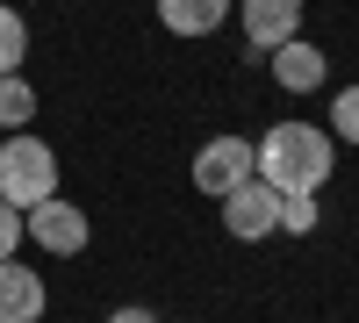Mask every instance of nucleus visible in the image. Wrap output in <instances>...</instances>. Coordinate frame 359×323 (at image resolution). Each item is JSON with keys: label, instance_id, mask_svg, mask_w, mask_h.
I'll return each instance as SVG.
<instances>
[{"label": "nucleus", "instance_id": "obj_1", "mask_svg": "<svg viewBox=\"0 0 359 323\" xmlns=\"http://www.w3.org/2000/svg\"><path fill=\"white\" fill-rule=\"evenodd\" d=\"M331 130H316V123H273L259 144H252V172L273 194H316L323 180H331Z\"/></svg>", "mask_w": 359, "mask_h": 323}, {"label": "nucleus", "instance_id": "obj_2", "mask_svg": "<svg viewBox=\"0 0 359 323\" xmlns=\"http://www.w3.org/2000/svg\"><path fill=\"white\" fill-rule=\"evenodd\" d=\"M57 194V158L43 137H8L0 144V201L8 209H36Z\"/></svg>", "mask_w": 359, "mask_h": 323}, {"label": "nucleus", "instance_id": "obj_3", "mask_svg": "<svg viewBox=\"0 0 359 323\" xmlns=\"http://www.w3.org/2000/svg\"><path fill=\"white\" fill-rule=\"evenodd\" d=\"M22 238L29 245H43L50 259H79L86 252V216L72 209V201H36V209H22Z\"/></svg>", "mask_w": 359, "mask_h": 323}, {"label": "nucleus", "instance_id": "obj_4", "mask_svg": "<svg viewBox=\"0 0 359 323\" xmlns=\"http://www.w3.org/2000/svg\"><path fill=\"white\" fill-rule=\"evenodd\" d=\"M223 223H230V238H245V245L273 238V230H280V194L252 172L245 187H230V194H223Z\"/></svg>", "mask_w": 359, "mask_h": 323}, {"label": "nucleus", "instance_id": "obj_5", "mask_svg": "<svg viewBox=\"0 0 359 323\" xmlns=\"http://www.w3.org/2000/svg\"><path fill=\"white\" fill-rule=\"evenodd\" d=\"M252 180V144L245 137H208L201 151H194V187L201 194H230V187H245Z\"/></svg>", "mask_w": 359, "mask_h": 323}, {"label": "nucleus", "instance_id": "obj_6", "mask_svg": "<svg viewBox=\"0 0 359 323\" xmlns=\"http://www.w3.org/2000/svg\"><path fill=\"white\" fill-rule=\"evenodd\" d=\"M237 22H245V43L266 57L287 36H302V0H237Z\"/></svg>", "mask_w": 359, "mask_h": 323}, {"label": "nucleus", "instance_id": "obj_7", "mask_svg": "<svg viewBox=\"0 0 359 323\" xmlns=\"http://www.w3.org/2000/svg\"><path fill=\"white\" fill-rule=\"evenodd\" d=\"M43 273H29L22 259H0V323H43Z\"/></svg>", "mask_w": 359, "mask_h": 323}, {"label": "nucleus", "instance_id": "obj_8", "mask_svg": "<svg viewBox=\"0 0 359 323\" xmlns=\"http://www.w3.org/2000/svg\"><path fill=\"white\" fill-rule=\"evenodd\" d=\"M266 57H273V86H280V94H316L323 72H331V57H323L316 43H302V36H287L280 50H266Z\"/></svg>", "mask_w": 359, "mask_h": 323}, {"label": "nucleus", "instance_id": "obj_9", "mask_svg": "<svg viewBox=\"0 0 359 323\" xmlns=\"http://www.w3.org/2000/svg\"><path fill=\"white\" fill-rule=\"evenodd\" d=\"M230 15V0H158V22L172 36H216Z\"/></svg>", "mask_w": 359, "mask_h": 323}, {"label": "nucleus", "instance_id": "obj_10", "mask_svg": "<svg viewBox=\"0 0 359 323\" xmlns=\"http://www.w3.org/2000/svg\"><path fill=\"white\" fill-rule=\"evenodd\" d=\"M29 115H36V86L22 72H0V130H22Z\"/></svg>", "mask_w": 359, "mask_h": 323}, {"label": "nucleus", "instance_id": "obj_11", "mask_svg": "<svg viewBox=\"0 0 359 323\" xmlns=\"http://www.w3.org/2000/svg\"><path fill=\"white\" fill-rule=\"evenodd\" d=\"M22 57H29V22L0 8V72H22Z\"/></svg>", "mask_w": 359, "mask_h": 323}, {"label": "nucleus", "instance_id": "obj_12", "mask_svg": "<svg viewBox=\"0 0 359 323\" xmlns=\"http://www.w3.org/2000/svg\"><path fill=\"white\" fill-rule=\"evenodd\" d=\"M280 230L287 238H309L316 230V194H280Z\"/></svg>", "mask_w": 359, "mask_h": 323}, {"label": "nucleus", "instance_id": "obj_13", "mask_svg": "<svg viewBox=\"0 0 359 323\" xmlns=\"http://www.w3.org/2000/svg\"><path fill=\"white\" fill-rule=\"evenodd\" d=\"M331 130H338V144H359V86H345L331 101Z\"/></svg>", "mask_w": 359, "mask_h": 323}, {"label": "nucleus", "instance_id": "obj_14", "mask_svg": "<svg viewBox=\"0 0 359 323\" xmlns=\"http://www.w3.org/2000/svg\"><path fill=\"white\" fill-rule=\"evenodd\" d=\"M15 245H22V209L0 201V259H15Z\"/></svg>", "mask_w": 359, "mask_h": 323}, {"label": "nucleus", "instance_id": "obj_15", "mask_svg": "<svg viewBox=\"0 0 359 323\" xmlns=\"http://www.w3.org/2000/svg\"><path fill=\"white\" fill-rule=\"evenodd\" d=\"M108 323H158V316H151V309H137V302H130V309H115Z\"/></svg>", "mask_w": 359, "mask_h": 323}]
</instances>
